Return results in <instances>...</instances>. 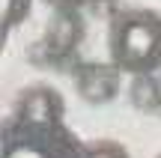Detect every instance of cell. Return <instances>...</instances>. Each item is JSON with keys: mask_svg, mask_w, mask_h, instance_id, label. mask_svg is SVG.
Wrapping results in <instances>:
<instances>
[{"mask_svg": "<svg viewBox=\"0 0 161 158\" xmlns=\"http://www.w3.org/2000/svg\"><path fill=\"white\" fill-rule=\"evenodd\" d=\"M110 57L119 69H149L161 60V18L155 12H125L110 30Z\"/></svg>", "mask_w": 161, "mask_h": 158, "instance_id": "obj_1", "label": "cell"}, {"mask_svg": "<svg viewBox=\"0 0 161 158\" xmlns=\"http://www.w3.org/2000/svg\"><path fill=\"white\" fill-rule=\"evenodd\" d=\"M21 113L30 123H57L63 113V101L51 87H36L21 99Z\"/></svg>", "mask_w": 161, "mask_h": 158, "instance_id": "obj_2", "label": "cell"}, {"mask_svg": "<svg viewBox=\"0 0 161 158\" xmlns=\"http://www.w3.org/2000/svg\"><path fill=\"white\" fill-rule=\"evenodd\" d=\"M116 84H119L116 69H110V66H90L80 75V93H84V99L104 101L116 93Z\"/></svg>", "mask_w": 161, "mask_h": 158, "instance_id": "obj_3", "label": "cell"}, {"mask_svg": "<svg viewBox=\"0 0 161 158\" xmlns=\"http://www.w3.org/2000/svg\"><path fill=\"white\" fill-rule=\"evenodd\" d=\"M78 42V21L72 15H57L51 24V33H48V45H51L54 54L69 51L72 45Z\"/></svg>", "mask_w": 161, "mask_h": 158, "instance_id": "obj_4", "label": "cell"}, {"mask_svg": "<svg viewBox=\"0 0 161 158\" xmlns=\"http://www.w3.org/2000/svg\"><path fill=\"white\" fill-rule=\"evenodd\" d=\"M0 6H3V27L6 30L30 12V0H0Z\"/></svg>", "mask_w": 161, "mask_h": 158, "instance_id": "obj_5", "label": "cell"}, {"mask_svg": "<svg viewBox=\"0 0 161 158\" xmlns=\"http://www.w3.org/2000/svg\"><path fill=\"white\" fill-rule=\"evenodd\" d=\"M90 158H128L119 143H98L90 149Z\"/></svg>", "mask_w": 161, "mask_h": 158, "instance_id": "obj_6", "label": "cell"}, {"mask_svg": "<svg viewBox=\"0 0 161 158\" xmlns=\"http://www.w3.org/2000/svg\"><path fill=\"white\" fill-rule=\"evenodd\" d=\"M9 158H48L45 152H39V149H30V146H24V149H15Z\"/></svg>", "mask_w": 161, "mask_h": 158, "instance_id": "obj_7", "label": "cell"}, {"mask_svg": "<svg viewBox=\"0 0 161 158\" xmlns=\"http://www.w3.org/2000/svg\"><path fill=\"white\" fill-rule=\"evenodd\" d=\"M54 3H63V6H69V3H80V0H54Z\"/></svg>", "mask_w": 161, "mask_h": 158, "instance_id": "obj_8", "label": "cell"}]
</instances>
